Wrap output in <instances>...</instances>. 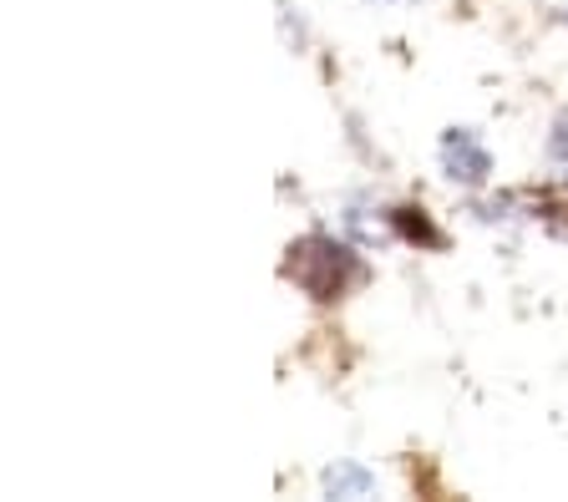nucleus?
<instances>
[{
	"mask_svg": "<svg viewBox=\"0 0 568 502\" xmlns=\"http://www.w3.org/2000/svg\"><path fill=\"white\" fill-rule=\"evenodd\" d=\"M284 279L300 285L310 299H320V305H331V299L351 295V285H361L366 269H361V259H355L351 244H335V239H325V234H310V239L290 244Z\"/></svg>",
	"mask_w": 568,
	"mask_h": 502,
	"instance_id": "1",
	"label": "nucleus"
},
{
	"mask_svg": "<svg viewBox=\"0 0 568 502\" xmlns=\"http://www.w3.org/2000/svg\"><path fill=\"white\" fill-rule=\"evenodd\" d=\"M442 163H447V173L457 183H467V188L487 183V173H493V157H487V147L477 143L467 127H452L447 137H442Z\"/></svg>",
	"mask_w": 568,
	"mask_h": 502,
	"instance_id": "2",
	"label": "nucleus"
},
{
	"mask_svg": "<svg viewBox=\"0 0 568 502\" xmlns=\"http://www.w3.org/2000/svg\"><path fill=\"white\" fill-rule=\"evenodd\" d=\"M325 492H331V498H371V492H376V478L355 462H335L331 472H325Z\"/></svg>",
	"mask_w": 568,
	"mask_h": 502,
	"instance_id": "3",
	"label": "nucleus"
},
{
	"mask_svg": "<svg viewBox=\"0 0 568 502\" xmlns=\"http://www.w3.org/2000/svg\"><path fill=\"white\" fill-rule=\"evenodd\" d=\"M396 228H402V239H412V244H426V249H437L442 244V234H437V224L426 218V208H396Z\"/></svg>",
	"mask_w": 568,
	"mask_h": 502,
	"instance_id": "4",
	"label": "nucleus"
},
{
	"mask_svg": "<svg viewBox=\"0 0 568 502\" xmlns=\"http://www.w3.org/2000/svg\"><path fill=\"white\" fill-rule=\"evenodd\" d=\"M548 153H554L558 167H568V107L554 117V137H548Z\"/></svg>",
	"mask_w": 568,
	"mask_h": 502,
	"instance_id": "5",
	"label": "nucleus"
}]
</instances>
